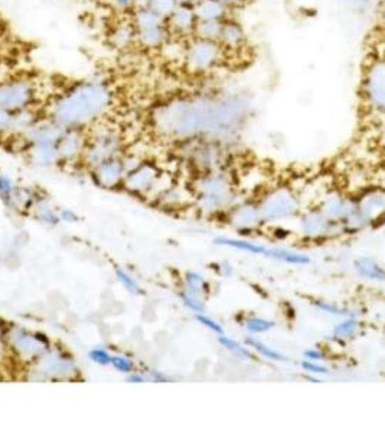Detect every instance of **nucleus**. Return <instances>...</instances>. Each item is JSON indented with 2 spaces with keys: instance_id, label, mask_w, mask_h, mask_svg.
<instances>
[{
  "instance_id": "obj_28",
  "label": "nucleus",
  "mask_w": 385,
  "mask_h": 434,
  "mask_svg": "<svg viewBox=\"0 0 385 434\" xmlns=\"http://www.w3.org/2000/svg\"><path fill=\"white\" fill-rule=\"evenodd\" d=\"M245 345L249 346L255 354H258L259 356L266 358V359H268V361H273V362H286V361H287V358L284 356L282 354L277 352V350H274L273 347H270L268 345H266V343H263V342L259 340V339L248 338V339L245 340Z\"/></svg>"
},
{
  "instance_id": "obj_19",
  "label": "nucleus",
  "mask_w": 385,
  "mask_h": 434,
  "mask_svg": "<svg viewBox=\"0 0 385 434\" xmlns=\"http://www.w3.org/2000/svg\"><path fill=\"white\" fill-rule=\"evenodd\" d=\"M110 44L120 51H125L131 48L136 43V29L132 24V20L128 24H119L113 28V31L109 35Z\"/></svg>"
},
{
  "instance_id": "obj_21",
  "label": "nucleus",
  "mask_w": 385,
  "mask_h": 434,
  "mask_svg": "<svg viewBox=\"0 0 385 434\" xmlns=\"http://www.w3.org/2000/svg\"><path fill=\"white\" fill-rule=\"evenodd\" d=\"M355 271L359 277L375 282H385V270L372 258L363 256L355 261Z\"/></svg>"
},
{
  "instance_id": "obj_37",
  "label": "nucleus",
  "mask_w": 385,
  "mask_h": 434,
  "mask_svg": "<svg viewBox=\"0 0 385 434\" xmlns=\"http://www.w3.org/2000/svg\"><path fill=\"white\" fill-rule=\"evenodd\" d=\"M116 370L122 372V374H131L133 372L135 363L129 356H124V355H115L112 356V363H110Z\"/></svg>"
},
{
  "instance_id": "obj_38",
  "label": "nucleus",
  "mask_w": 385,
  "mask_h": 434,
  "mask_svg": "<svg viewBox=\"0 0 385 434\" xmlns=\"http://www.w3.org/2000/svg\"><path fill=\"white\" fill-rule=\"evenodd\" d=\"M301 369L304 372H307V374H312L314 377H319V375H328L329 374V368L321 365L320 362H314V361H309V359H304L301 361L300 363Z\"/></svg>"
},
{
  "instance_id": "obj_13",
  "label": "nucleus",
  "mask_w": 385,
  "mask_h": 434,
  "mask_svg": "<svg viewBox=\"0 0 385 434\" xmlns=\"http://www.w3.org/2000/svg\"><path fill=\"white\" fill-rule=\"evenodd\" d=\"M320 210L329 219L343 223L356 210V203H354L351 198H347V197L335 196V197H329L324 200Z\"/></svg>"
},
{
  "instance_id": "obj_1",
  "label": "nucleus",
  "mask_w": 385,
  "mask_h": 434,
  "mask_svg": "<svg viewBox=\"0 0 385 434\" xmlns=\"http://www.w3.org/2000/svg\"><path fill=\"white\" fill-rule=\"evenodd\" d=\"M112 100V90L105 81H78L54 101L51 119L64 129H81L103 116Z\"/></svg>"
},
{
  "instance_id": "obj_40",
  "label": "nucleus",
  "mask_w": 385,
  "mask_h": 434,
  "mask_svg": "<svg viewBox=\"0 0 385 434\" xmlns=\"http://www.w3.org/2000/svg\"><path fill=\"white\" fill-rule=\"evenodd\" d=\"M196 320H197L201 326H205L206 328L212 330V332L216 333L217 336L225 335V330H223L221 324H219L215 319H212V317H209V316H206V314H203V313H197V314H196Z\"/></svg>"
},
{
  "instance_id": "obj_12",
  "label": "nucleus",
  "mask_w": 385,
  "mask_h": 434,
  "mask_svg": "<svg viewBox=\"0 0 385 434\" xmlns=\"http://www.w3.org/2000/svg\"><path fill=\"white\" fill-rule=\"evenodd\" d=\"M219 43L223 48H225V51L242 48L247 43L245 29H243V27L238 22V20L232 17H226L225 20H223Z\"/></svg>"
},
{
  "instance_id": "obj_18",
  "label": "nucleus",
  "mask_w": 385,
  "mask_h": 434,
  "mask_svg": "<svg viewBox=\"0 0 385 434\" xmlns=\"http://www.w3.org/2000/svg\"><path fill=\"white\" fill-rule=\"evenodd\" d=\"M356 209L370 222L378 219L385 213V191L375 190L365 194L361 201L356 203Z\"/></svg>"
},
{
  "instance_id": "obj_17",
  "label": "nucleus",
  "mask_w": 385,
  "mask_h": 434,
  "mask_svg": "<svg viewBox=\"0 0 385 434\" xmlns=\"http://www.w3.org/2000/svg\"><path fill=\"white\" fill-rule=\"evenodd\" d=\"M232 224L236 226L239 231H249L256 227L262 220L259 205L255 204H243L232 212Z\"/></svg>"
},
{
  "instance_id": "obj_45",
  "label": "nucleus",
  "mask_w": 385,
  "mask_h": 434,
  "mask_svg": "<svg viewBox=\"0 0 385 434\" xmlns=\"http://www.w3.org/2000/svg\"><path fill=\"white\" fill-rule=\"evenodd\" d=\"M219 2L231 12V10L240 9L243 5L248 2V0H219Z\"/></svg>"
},
{
  "instance_id": "obj_22",
  "label": "nucleus",
  "mask_w": 385,
  "mask_h": 434,
  "mask_svg": "<svg viewBox=\"0 0 385 434\" xmlns=\"http://www.w3.org/2000/svg\"><path fill=\"white\" fill-rule=\"evenodd\" d=\"M132 24H133L135 29H145V28H151V27L164 25V24H167V20L162 19L161 16H158L157 13H154L152 10H150L145 6H138L132 12Z\"/></svg>"
},
{
  "instance_id": "obj_8",
  "label": "nucleus",
  "mask_w": 385,
  "mask_h": 434,
  "mask_svg": "<svg viewBox=\"0 0 385 434\" xmlns=\"http://www.w3.org/2000/svg\"><path fill=\"white\" fill-rule=\"evenodd\" d=\"M120 139L112 132L101 133L94 138V140L85 150L86 161L97 167L99 164L105 162L110 158H116L120 151Z\"/></svg>"
},
{
  "instance_id": "obj_36",
  "label": "nucleus",
  "mask_w": 385,
  "mask_h": 434,
  "mask_svg": "<svg viewBox=\"0 0 385 434\" xmlns=\"http://www.w3.org/2000/svg\"><path fill=\"white\" fill-rule=\"evenodd\" d=\"M181 300H182V304H184L187 308H190L191 312H194L196 314L205 312V298L203 297H198L184 289V291L181 293Z\"/></svg>"
},
{
  "instance_id": "obj_14",
  "label": "nucleus",
  "mask_w": 385,
  "mask_h": 434,
  "mask_svg": "<svg viewBox=\"0 0 385 434\" xmlns=\"http://www.w3.org/2000/svg\"><path fill=\"white\" fill-rule=\"evenodd\" d=\"M59 159H71L85 151V139L80 129H66L57 143Z\"/></svg>"
},
{
  "instance_id": "obj_4",
  "label": "nucleus",
  "mask_w": 385,
  "mask_h": 434,
  "mask_svg": "<svg viewBox=\"0 0 385 434\" xmlns=\"http://www.w3.org/2000/svg\"><path fill=\"white\" fill-rule=\"evenodd\" d=\"M362 93L372 109L385 112V58H377L365 70Z\"/></svg>"
},
{
  "instance_id": "obj_24",
  "label": "nucleus",
  "mask_w": 385,
  "mask_h": 434,
  "mask_svg": "<svg viewBox=\"0 0 385 434\" xmlns=\"http://www.w3.org/2000/svg\"><path fill=\"white\" fill-rule=\"evenodd\" d=\"M263 256L291 265H307L310 262V258L307 255L286 249V247H268Z\"/></svg>"
},
{
  "instance_id": "obj_39",
  "label": "nucleus",
  "mask_w": 385,
  "mask_h": 434,
  "mask_svg": "<svg viewBox=\"0 0 385 434\" xmlns=\"http://www.w3.org/2000/svg\"><path fill=\"white\" fill-rule=\"evenodd\" d=\"M116 277H117V280H119V282L124 285L129 293H132V294H138V293H140V287L138 285V282L125 271V270H116Z\"/></svg>"
},
{
  "instance_id": "obj_44",
  "label": "nucleus",
  "mask_w": 385,
  "mask_h": 434,
  "mask_svg": "<svg viewBox=\"0 0 385 434\" xmlns=\"http://www.w3.org/2000/svg\"><path fill=\"white\" fill-rule=\"evenodd\" d=\"M304 358L309 359V361H314V362H323V361H326V354H324L323 350H320V349L312 347V349H307L306 352H304Z\"/></svg>"
},
{
  "instance_id": "obj_35",
  "label": "nucleus",
  "mask_w": 385,
  "mask_h": 434,
  "mask_svg": "<svg viewBox=\"0 0 385 434\" xmlns=\"http://www.w3.org/2000/svg\"><path fill=\"white\" fill-rule=\"evenodd\" d=\"M16 194V189L13 181L0 173V198H2L6 204H13V198Z\"/></svg>"
},
{
  "instance_id": "obj_6",
  "label": "nucleus",
  "mask_w": 385,
  "mask_h": 434,
  "mask_svg": "<svg viewBox=\"0 0 385 434\" xmlns=\"http://www.w3.org/2000/svg\"><path fill=\"white\" fill-rule=\"evenodd\" d=\"M298 203L294 194L287 190H277L268 194L259 204L263 222H278L296 215Z\"/></svg>"
},
{
  "instance_id": "obj_5",
  "label": "nucleus",
  "mask_w": 385,
  "mask_h": 434,
  "mask_svg": "<svg viewBox=\"0 0 385 434\" xmlns=\"http://www.w3.org/2000/svg\"><path fill=\"white\" fill-rule=\"evenodd\" d=\"M200 203L206 210H220L232 201V187L221 175H208L200 182Z\"/></svg>"
},
{
  "instance_id": "obj_23",
  "label": "nucleus",
  "mask_w": 385,
  "mask_h": 434,
  "mask_svg": "<svg viewBox=\"0 0 385 434\" xmlns=\"http://www.w3.org/2000/svg\"><path fill=\"white\" fill-rule=\"evenodd\" d=\"M216 243L220 246H228L232 247V249L236 251H242V252H248V254H254V255H266L268 247L247 240V239H233V238H217Z\"/></svg>"
},
{
  "instance_id": "obj_16",
  "label": "nucleus",
  "mask_w": 385,
  "mask_h": 434,
  "mask_svg": "<svg viewBox=\"0 0 385 434\" xmlns=\"http://www.w3.org/2000/svg\"><path fill=\"white\" fill-rule=\"evenodd\" d=\"M170 29L167 24L151 27L145 29H136V43L145 48H162L170 39Z\"/></svg>"
},
{
  "instance_id": "obj_48",
  "label": "nucleus",
  "mask_w": 385,
  "mask_h": 434,
  "mask_svg": "<svg viewBox=\"0 0 385 434\" xmlns=\"http://www.w3.org/2000/svg\"><path fill=\"white\" fill-rule=\"evenodd\" d=\"M61 220H67L68 222V219H70V222H75L77 220V216L73 213V212H70V210H64L63 213H61V217H59Z\"/></svg>"
},
{
  "instance_id": "obj_41",
  "label": "nucleus",
  "mask_w": 385,
  "mask_h": 434,
  "mask_svg": "<svg viewBox=\"0 0 385 434\" xmlns=\"http://www.w3.org/2000/svg\"><path fill=\"white\" fill-rule=\"evenodd\" d=\"M89 356L93 362H96L97 365H101V366H108L112 363V355L108 352L106 349L96 347V349L90 350Z\"/></svg>"
},
{
  "instance_id": "obj_2",
  "label": "nucleus",
  "mask_w": 385,
  "mask_h": 434,
  "mask_svg": "<svg viewBox=\"0 0 385 434\" xmlns=\"http://www.w3.org/2000/svg\"><path fill=\"white\" fill-rule=\"evenodd\" d=\"M225 55V48L217 41L193 36L186 45L184 64L193 73H206L213 70Z\"/></svg>"
},
{
  "instance_id": "obj_29",
  "label": "nucleus",
  "mask_w": 385,
  "mask_h": 434,
  "mask_svg": "<svg viewBox=\"0 0 385 434\" xmlns=\"http://www.w3.org/2000/svg\"><path fill=\"white\" fill-rule=\"evenodd\" d=\"M217 339H219V343L226 350H229V352H232L233 355L240 356L243 359H251V361L255 359V354L252 352L249 346L242 345L238 340H235L226 335H220V336H217Z\"/></svg>"
},
{
  "instance_id": "obj_31",
  "label": "nucleus",
  "mask_w": 385,
  "mask_h": 434,
  "mask_svg": "<svg viewBox=\"0 0 385 434\" xmlns=\"http://www.w3.org/2000/svg\"><path fill=\"white\" fill-rule=\"evenodd\" d=\"M186 291L205 298L209 293V284L201 274L190 271L186 274Z\"/></svg>"
},
{
  "instance_id": "obj_43",
  "label": "nucleus",
  "mask_w": 385,
  "mask_h": 434,
  "mask_svg": "<svg viewBox=\"0 0 385 434\" xmlns=\"http://www.w3.org/2000/svg\"><path fill=\"white\" fill-rule=\"evenodd\" d=\"M12 125V113L0 108V135L10 132Z\"/></svg>"
},
{
  "instance_id": "obj_42",
  "label": "nucleus",
  "mask_w": 385,
  "mask_h": 434,
  "mask_svg": "<svg viewBox=\"0 0 385 434\" xmlns=\"http://www.w3.org/2000/svg\"><path fill=\"white\" fill-rule=\"evenodd\" d=\"M109 3L117 12H129L138 8L139 0H109Z\"/></svg>"
},
{
  "instance_id": "obj_15",
  "label": "nucleus",
  "mask_w": 385,
  "mask_h": 434,
  "mask_svg": "<svg viewBox=\"0 0 385 434\" xmlns=\"http://www.w3.org/2000/svg\"><path fill=\"white\" fill-rule=\"evenodd\" d=\"M12 345L17 350L20 356H36L44 352L45 342L35 335L27 333L24 330H16L12 335Z\"/></svg>"
},
{
  "instance_id": "obj_11",
  "label": "nucleus",
  "mask_w": 385,
  "mask_h": 434,
  "mask_svg": "<svg viewBox=\"0 0 385 434\" xmlns=\"http://www.w3.org/2000/svg\"><path fill=\"white\" fill-rule=\"evenodd\" d=\"M157 177H158V171L154 165L144 162V164L136 165L133 170L126 173L125 184L131 190L142 191L151 187V185L155 182Z\"/></svg>"
},
{
  "instance_id": "obj_26",
  "label": "nucleus",
  "mask_w": 385,
  "mask_h": 434,
  "mask_svg": "<svg viewBox=\"0 0 385 434\" xmlns=\"http://www.w3.org/2000/svg\"><path fill=\"white\" fill-rule=\"evenodd\" d=\"M221 25H223V20H198L193 36L209 39V41H217L219 43Z\"/></svg>"
},
{
  "instance_id": "obj_10",
  "label": "nucleus",
  "mask_w": 385,
  "mask_h": 434,
  "mask_svg": "<svg viewBox=\"0 0 385 434\" xmlns=\"http://www.w3.org/2000/svg\"><path fill=\"white\" fill-rule=\"evenodd\" d=\"M96 168V178L105 187H112V185L119 184L122 180H125L126 167L125 162L116 158H110L105 162L99 164Z\"/></svg>"
},
{
  "instance_id": "obj_9",
  "label": "nucleus",
  "mask_w": 385,
  "mask_h": 434,
  "mask_svg": "<svg viewBox=\"0 0 385 434\" xmlns=\"http://www.w3.org/2000/svg\"><path fill=\"white\" fill-rule=\"evenodd\" d=\"M198 22L194 6L177 5L174 12L167 19V27L170 34L178 36H193L196 25Z\"/></svg>"
},
{
  "instance_id": "obj_46",
  "label": "nucleus",
  "mask_w": 385,
  "mask_h": 434,
  "mask_svg": "<svg viewBox=\"0 0 385 434\" xmlns=\"http://www.w3.org/2000/svg\"><path fill=\"white\" fill-rule=\"evenodd\" d=\"M39 217L43 219V222L50 223V224H57V223L59 222V217H58V216H55V215H54V212H51L50 209L43 210V213L39 215Z\"/></svg>"
},
{
  "instance_id": "obj_47",
  "label": "nucleus",
  "mask_w": 385,
  "mask_h": 434,
  "mask_svg": "<svg viewBox=\"0 0 385 434\" xmlns=\"http://www.w3.org/2000/svg\"><path fill=\"white\" fill-rule=\"evenodd\" d=\"M148 379H150L148 375L138 374V372H131L129 377H128V381H129V382H147Z\"/></svg>"
},
{
  "instance_id": "obj_49",
  "label": "nucleus",
  "mask_w": 385,
  "mask_h": 434,
  "mask_svg": "<svg viewBox=\"0 0 385 434\" xmlns=\"http://www.w3.org/2000/svg\"><path fill=\"white\" fill-rule=\"evenodd\" d=\"M177 5H190V6H194L198 0H175Z\"/></svg>"
},
{
  "instance_id": "obj_3",
  "label": "nucleus",
  "mask_w": 385,
  "mask_h": 434,
  "mask_svg": "<svg viewBox=\"0 0 385 434\" xmlns=\"http://www.w3.org/2000/svg\"><path fill=\"white\" fill-rule=\"evenodd\" d=\"M36 99L35 82L28 77H10L0 81V108L16 113L32 108Z\"/></svg>"
},
{
  "instance_id": "obj_20",
  "label": "nucleus",
  "mask_w": 385,
  "mask_h": 434,
  "mask_svg": "<svg viewBox=\"0 0 385 434\" xmlns=\"http://www.w3.org/2000/svg\"><path fill=\"white\" fill-rule=\"evenodd\" d=\"M194 10L198 20H225L229 17V10L219 0H198Z\"/></svg>"
},
{
  "instance_id": "obj_7",
  "label": "nucleus",
  "mask_w": 385,
  "mask_h": 434,
  "mask_svg": "<svg viewBox=\"0 0 385 434\" xmlns=\"http://www.w3.org/2000/svg\"><path fill=\"white\" fill-rule=\"evenodd\" d=\"M300 231L304 236L310 239L328 238L340 233L339 231L344 232L342 223L329 219L320 209L310 210L306 215H303L300 220Z\"/></svg>"
},
{
  "instance_id": "obj_32",
  "label": "nucleus",
  "mask_w": 385,
  "mask_h": 434,
  "mask_svg": "<svg viewBox=\"0 0 385 434\" xmlns=\"http://www.w3.org/2000/svg\"><path fill=\"white\" fill-rule=\"evenodd\" d=\"M243 327H245L252 335H261V333H267L270 332V330H273L275 327V323L268 319L251 316V317H247L245 321H243Z\"/></svg>"
},
{
  "instance_id": "obj_34",
  "label": "nucleus",
  "mask_w": 385,
  "mask_h": 434,
  "mask_svg": "<svg viewBox=\"0 0 385 434\" xmlns=\"http://www.w3.org/2000/svg\"><path fill=\"white\" fill-rule=\"evenodd\" d=\"M314 307L317 310H320V312L326 313V314H330V316H337V317H358L356 314H352V310L349 308H342L333 303H329V301H323V300H319V301H314L313 303Z\"/></svg>"
},
{
  "instance_id": "obj_33",
  "label": "nucleus",
  "mask_w": 385,
  "mask_h": 434,
  "mask_svg": "<svg viewBox=\"0 0 385 434\" xmlns=\"http://www.w3.org/2000/svg\"><path fill=\"white\" fill-rule=\"evenodd\" d=\"M47 359H48L47 361V372L48 374H52L54 377H61V375L70 377V370H74L73 363L66 358L50 356Z\"/></svg>"
},
{
  "instance_id": "obj_25",
  "label": "nucleus",
  "mask_w": 385,
  "mask_h": 434,
  "mask_svg": "<svg viewBox=\"0 0 385 434\" xmlns=\"http://www.w3.org/2000/svg\"><path fill=\"white\" fill-rule=\"evenodd\" d=\"M31 145H32L31 148L32 159L36 164L50 165L59 161L57 143H31Z\"/></svg>"
},
{
  "instance_id": "obj_27",
  "label": "nucleus",
  "mask_w": 385,
  "mask_h": 434,
  "mask_svg": "<svg viewBox=\"0 0 385 434\" xmlns=\"http://www.w3.org/2000/svg\"><path fill=\"white\" fill-rule=\"evenodd\" d=\"M359 320L358 317H344L340 323L333 327V338L336 340H348L356 336L359 332Z\"/></svg>"
},
{
  "instance_id": "obj_30",
  "label": "nucleus",
  "mask_w": 385,
  "mask_h": 434,
  "mask_svg": "<svg viewBox=\"0 0 385 434\" xmlns=\"http://www.w3.org/2000/svg\"><path fill=\"white\" fill-rule=\"evenodd\" d=\"M138 6H145L162 19H168V16L177 8L175 0H139Z\"/></svg>"
}]
</instances>
